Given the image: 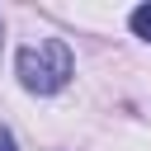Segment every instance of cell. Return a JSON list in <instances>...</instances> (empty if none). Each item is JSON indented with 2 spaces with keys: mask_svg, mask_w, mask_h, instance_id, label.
I'll return each mask as SVG.
<instances>
[{
  "mask_svg": "<svg viewBox=\"0 0 151 151\" xmlns=\"http://www.w3.org/2000/svg\"><path fill=\"white\" fill-rule=\"evenodd\" d=\"M14 76L28 94H57L71 76H76V57L61 38H38L28 47H19L14 57Z\"/></svg>",
  "mask_w": 151,
  "mask_h": 151,
  "instance_id": "1",
  "label": "cell"
},
{
  "mask_svg": "<svg viewBox=\"0 0 151 151\" xmlns=\"http://www.w3.org/2000/svg\"><path fill=\"white\" fill-rule=\"evenodd\" d=\"M127 28H132L142 42H151V5H137V9L127 14Z\"/></svg>",
  "mask_w": 151,
  "mask_h": 151,
  "instance_id": "2",
  "label": "cell"
},
{
  "mask_svg": "<svg viewBox=\"0 0 151 151\" xmlns=\"http://www.w3.org/2000/svg\"><path fill=\"white\" fill-rule=\"evenodd\" d=\"M0 151H19V142H14V132L0 123Z\"/></svg>",
  "mask_w": 151,
  "mask_h": 151,
  "instance_id": "3",
  "label": "cell"
}]
</instances>
